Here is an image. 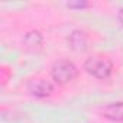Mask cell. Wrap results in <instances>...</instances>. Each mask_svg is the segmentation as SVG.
I'll use <instances>...</instances> for the list:
<instances>
[{"label":"cell","instance_id":"3957f363","mask_svg":"<svg viewBox=\"0 0 123 123\" xmlns=\"http://www.w3.org/2000/svg\"><path fill=\"white\" fill-rule=\"evenodd\" d=\"M28 91L35 96V97H48L51 96V93L54 91V86L46 81V80H42V78H38V80H33L28 84Z\"/></svg>","mask_w":123,"mask_h":123},{"label":"cell","instance_id":"277c9868","mask_svg":"<svg viewBox=\"0 0 123 123\" xmlns=\"http://www.w3.org/2000/svg\"><path fill=\"white\" fill-rule=\"evenodd\" d=\"M68 45L73 51H77V52H84L87 49V45H88V39H87V35L81 31H74L70 38H68Z\"/></svg>","mask_w":123,"mask_h":123},{"label":"cell","instance_id":"8992f818","mask_svg":"<svg viewBox=\"0 0 123 123\" xmlns=\"http://www.w3.org/2000/svg\"><path fill=\"white\" fill-rule=\"evenodd\" d=\"M25 45L29 46V48H36L42 43V35L38 32V31H31L25 35V39H23Z\"/></svg>","mask_w":123,"mask_h":123},{"label":"cell","instance_id":"ba28073f","mask_svg":"<svg viewBox=\"0 0 123 123\" xmlns=\"http://www.w3.org/2000/svg\"><path fill=\"white\" fill-rule=\"evenodd\" d=\"M119 19H120V22H122V25H123V9L119 12Z\"/></svg>","mask_w":123,"mask_h":123},{"label":"cell","instance_id":"6da1fadb","mask_svg":"<svg viewBox=\"0 0 123 123\" xmlns=\"http://www.w3.org/2000/svg\"><path fill=\"white\" fill-rule=\"evenodd\" d=\"M51 75L54 81H56L58 84H67V83H71L78 75V70L71 61L59 59L56 62H54L51 68Z\"/></svg>","mask_w":123,"mask_h":123},{"label":"cell","instance_id":"5b68a950","mask_svg":"<svg viewBox=\"0 0 123 123\" xmlns=\"http://www.w3.org/2000/svg\"><path fill=\"white\" fill-rule=\"evenodd\" d=\"M103 116L111 122H123V101L107 104L103 109Z\"/></svg>","mask_w":123,"mask_h":123},{"label":"cell","instance_id":"7a4b0ae2","mask_svg":"<svg viewBox=\"0 0 123 123\" xmlns=\"http://www.w3.org/2000/svg\"><path fill=\"white\" fill-rule=\"evenodd\" d=\"M84 70L90 75H93L98 80H104V78L110 77V74L113 71V65L107 59H103V58H98V56H91V58L86 59Z\"/></svg>","mask_w":123,"mask_h":123},{"label":"cell","instance_id":"52a82bcc","mask_svg":"<svg viewBox=\"0 0 123 123\" xmlns=\"http://www.w3.org/2000/svg\"><path fill=\"white\" fill-rule=\"evenodd\" d=\"M87 3L81 2V3H68V7H86Z\"/></svg>","mask_w":123,"mask_h":123}]
</instances>
